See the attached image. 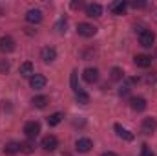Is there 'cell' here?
Returning a JSON list of instances; mask_svg holds the SVG:
<instances>
[{"label":"cell","mask_w":157,"mask_h":156,"mask_svg":"<svg viewBox=\"0 0 157 156\" xmlns=\"http://www.w3.org/2000/svg\"><path fill=\"white\" fill-rule=\"evenodd\" d=\"M139 42L144 48H152L155 42V33L152 30H139Z\"/></svg>","instance_id":"cell-1"},{"label":"cell","mask_w":157,"mask_h":156,"mask_svg":"<svg viewBox=\"0 0 157 156\" xmlns=\"http://www.w3.org/2000/svg\"><path fill=\"white\" fill-rule=\"evenodd\" d=\"M40 132V125L39 121H28L26 125H24V134L31 140V138H37Z\"/></svg>","instance_id":"cell-2"},{"label":"cell","mask_w":157,"mask_h":156,"mask_svg":"<svg viewBox=\"0 0 157 156\" xmlns=\"http://www.w3.org/2000/svg\"><path fill=\"white\" fill-rule=\"evenodd\" d=\"M77 31H78V35H82V37H93L97 33V28L88 24V22H80L77 26Z\"/></svg>","instance_id":"cell-3"},{"label":"cell","mask_w":157,"mask_h":156,"mask_svg":"<svg viewBox=\"0 0 157 156\" xmlns=\"http://www.w3.org/2000/svg\"><path fill=\"white\" fill-rule=\"evenodd\" d=\"M57 147H59V140L55 136L49 134V136H44L42 138V149L44 151H55Z\"/></svg>","instance_id":"cell-4"},{"label":"cell","mask_w":157,"mask_h":156,"mask_svg":"<svg viewBox=\"0 0 157 156\" xmlns=\"http://www.w3.org/2000/svg\"><path fill=\"white\" fill-rule=\"evenodd\" d=\"M40 57H42V61H44V63H51V61H55V59H57V50H55V48H51V46H46V48H42Z\"/></svg>","instance_id":"cell-5"},{"label":"cell","mask_w":157,"mask_h":156,"mask_svg":"<svg viewBox=\"0 0 157 156\" xmlns=\"http://www.w3.org/2000/svg\"><path fill=\"white\" fill-rule=\"evenodd\" d=\"M91 147H93V143L88 138H80V140H77V143H75V149H77L78 153H90Z\"/></svg>","instance_id":"cell-6"},{"label":"cell","mask_w":157,"mask_h":156,"mask_svg":"<svg viewBox=\"0 0 157 156\" xmlns=\"http://www.w3.org/2000/svg\"><path fill=\"white\" fill-rule=\"evenodd\" d=\"M113 129H115V132H117V136L121 140H126V142H132L133 140V132H130L128 129H124V127H121L119 123L113 125Z\"/></svg>","instance_id":"cell-7"},{"label":"cell","mask_w":157,"mask_h":156,"mask_svg":"<svg viewBox=\"0 0 157 156\" xmlns=\"http://www.w3.org/2000/svg\"><path fill=\"white\" fill-rule=\"evenodd\" d=\"M29 86H31V88H35V90L44 88V86H46V77H44V76H40V74L31 76V79H29Z\"/></svg>","instance_id":"cell-8"},{"label":"cell","mask_w":157,"mask_h":156,"mask_svg":"<svg viewBox=\"0 0 157 156\" xmlns=\"http://www.w3.org/2000/svg\"><path fill=\"white\" fill-rule=\"evenodd\" d=\"M102 13V6L101 4H88L86 6V15L90 18H95V17H101Z\"/></svg>","instance_id":"cell-9"},{"label":"cell","mask_w":157,"mask_h":156,"mask_svg":"<svg viewBox=\"0 0 157 156\" xmlns=\"http://www.w3.org/2000/svg\"><path fill=\"white\" fill-rule=\"evenodd\" d=\"M13 50H15V40L11 39V37H2V39H0V51L9 53V51H13Z\"/></svg>","instance_id":"cell-10"},{"label":"cell","mask_w":157,"mask_h":156,"mask_svg":"<svg viewBox=\"0 0 157 156\" xmlns=\"http://www.w3.org/2000/svg\"><path fill=\"white\" fill-rule=\"evenodd\" d=\"M82 77L86 83H97V79H99V70L97 68H86L84 70V74H82Z\"/></svg>","instance_id":"cell-11"},{"label":"cell","mask_w":157,"mask_h":156,"mask_svg":"<svg viewBox=\"0 0 157 156\" xmlns=\"http://www.w3.org/2000/svg\"><path fill=\"white\" fill-rule=\"evenodd\" d=\"M130 107L133 110H137V112H143L146 109V99L144 97H132L130 99Z\"/></svg>","instance_id":"cell-12"},{"label":"cell","mask_w":157,"mask_h":156,"mask_svg":"<svg viewBox=\"0 0 157 156\" xmlns=\"http://www.w3.org/2000/svg\"><path fill=\"white\" fill-rule=\"evenodd\" d=\"M133 63L139 66V68H148L152 64V57L150 55H135L133 57Z\"/></svg>","instance_id":"cell-13"},{"label":"cell","mask_w":157,"mask_h":156,"mask_svg":"<svg viewBox=\"0 0 157 156\" xmlns=\"http://www.w3.org/2000/svg\"><path fill=\"white\" fill-rule=\"evenodd\" d=\"M26 20L31 22V24L40 22V20H42V11H40V9H29V11L26 13Z\"/></svg>","instance_id":"cell-14"},{"label":"cell","mask_w":157,"mask_h":156,"mask_svg":"<svg viewBox=\"0 0 157 156\" xmlns=\"http://www.w3.org/2000/svg\"><path fill=\"white\" fill-rule=\"evenodd\" d=\"M155 129H157V121L154 117H146V119L143 121V132H144V134H152Z\"/></svg>","instance_id":"cell-15"},{"label":"cell","mask_w":157,"mask_h":156,"mask_svg":"<svg viewBox=\"0 0 157 156\" xmlns=\"http://www.w3.org/2000/svg\"><path fill=\"white\" fill-rule=\"evenodd\" d=\"M126 7H128V4L122 2V0H119V2H112V4H110V11L115 13V15H122V13L126 11Z\"/></svg>","instance_id":"cell-16"},{"label":"cell","mask_w":157,"mask_h":156,"mask_svg":"<svg viewBox=\"0 0 157 156\" xmlns=\"http://www.w3.org/2000/svg\"><path fill=\"white\" fill-rule=\"evenodd\" d=\"M4 153L7 156H13L17 154V153H20V143H17V142H9L6 147H4Z\"/></svg>","instance_id":"cell-17"},{"label":"cell","mask_w":157,"mask_h":156,"mask_svg":"<svg viewBox=\"0 0 157 156\" xmlns=\"http://www.w3.org/2000/svg\"><path fill=\"white\" fill-rule=\"evenodd\" d=\"M62 117H64L62 112H55V114H51V116L48 117V125H49V127H55V125H59V123L62 121Z\"/></svg>","instance_id":"cell-18"},{"label":"cell","mask_w":157,"mask_h":156,"mask_svg":"<svg viewBox=\"0 0 157 156\" xmlns=\"http://www.w3.org/2000/svg\"><path fill=\"white\" fill-rule=\"evenodd\" d=\"M33 74V64L29 63V61H26V63H22L20 64V76H31Z\"/></svg>","instance_id":"cell-19"},{"label":"cell","mask_w":157,"mask_h":156,"mask_svg":"<svg viewBox=\"0 0 157 156\" xmlns=\"http://www.w3.org/2000/svg\"><path fill=\"white\" fill-rule=\"evenodd\" d=\"M37 109H44L46 105H48V97L46 96H37V97H33V101H31Z\"/></svg>","instance_id":"cell-20"},{"label":"cell","mask_w":157,"mask_h":156,"mask_svg":"<svg viewBox=\"0 0 157 156\" xmlns=\"http://www.w3.org/2000/svg\"><path fill=\"white\" fill-rule=\"evenodd\" d=\"M75 99H77V103H80V105H86V103L90 101V96H88L86 92H82V90H78L77 94H75Z\"/></svg>","instance_id":"cell-21"},{"label":"cell","mask_w":157,"mask_h":156,"mask_svg":"<svg viewBox=\"0 0 157 156\" xmlns=\"http://www.w3.org/2000/svg\"><path fill=\"white\" fill-rule=\"evenodd\" d=\"M35 149H33V143L31 142H24V143H20V153H26V154H31Z\"/></svg>","instance_id":"cell-22"},{"label":"cell","mask_w":157,"mask_h":156,"mask_svg":"<svg viewBox=\"0 0 157 156\" xmlns=\"http://www.w3.org/2000/svg\"><path fill=\"white\" fill-rule=\"evenodd\" d=\"M112 79H113V81H121V79H122V70L117 68V66L112 68Z\"/></svg>","instance_id":"cell-23"},{"label":"cell","mask_w":157,"mask_h":156,"mask_svg":"<svg viewBox=\"0 0 157 156\" xmlns=\"http://www.w3.org/2000/svg\"><path fill=\"white\" fill-rule=\"evenodd\" d=\"M71 88H73L75 94L80 90V86H78V83H77V72H71Z\"/></svg>","instance_id":"cell-24"},{"label":"cell","mask_w":157,"mask_h":156,"mask_svg":"<svg viewBox=\"0 0 157 156\" xmlns=\"http://www.w3.org/2000/svg\"><path fill=\"white\" fill-rule=\"evenodd\" d=\"M141 156H154V153L148 149V145H143V153H141Z\"/></svg>","instance_id":"cell-25"},{"label":"cell","mask_w":157,"mask_h":156,"mask_svg":"<svg viewBox=\"0 0 157 156\" xmlns=\"http://www.w3.org/2000/svg\"><path fill=\"white\" fill-rule=\"evenodd\" d=\"M71 7H73V9H78V7H82V2H80V0H75V2H71Z\"/></svg>","instance_id":"cell-26"},{"label":"cell","mask_w":157,"mask_h":156,"mask_svg":"<svg viewBox=\"0 0 157 156\" xmlns=\"http://www.w3.org/2000/svg\"><path fill=\"white\" fill-rule=\"evenodd\" d=\"M132 6H133V7H144L146 2H132Z\"/></svg>","instance_id":"cell-27"},{"label":"cell","mask_w":157,"mask_h":156,"mask_svg":"<svg viewBox=\"0 0 157 156\" xmlns=\"http://www.w3.org/2000/svg\"><path fill=\"white\" fill-rule=\"evenodd\" d=\"M128 92H130V88H128V86H122V88L119 90V94H121V96H126Z\"/></svg>","instance_id":"cell-28"},{"label":"cell","mask_w":157,"mask_h":156,"mask_svg":"<svg viewBox=\"0 0 157 156\" xmlns=\"http://www.w3.org/2000/svg\"><path fill=\"white\" fill-rule=\"evenodd\" d=\"M7 68H9L7 63H0V70H7Z\"/></svg>","instance_id":"cell-29"},{"label":"cell","mask_w":157,"mask_h":156,"mask_svg":"<svg viewBox=\"0 0 157 156\" xmlns=\"http://www.w3.org/2000/svg\"><path fill=\"white\" fill-rule=\"evenodd\" d=\"M101 156H117V154H115V153H102Z\"/></svg>","instance_id":"cell-30"}]
</instances>
